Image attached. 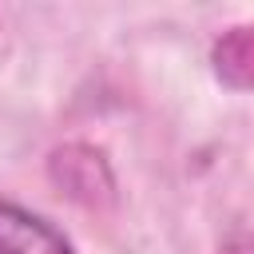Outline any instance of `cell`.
<instances>
[{
    "label": "cell",
    "instance_id": "cell-3",
    "mask_svg": "<svg viewBox=\"0 0 254 254\" xmlns=\"http://www.w3.org/2000/svg\"><path fill=\"white\" fill-rule=\"evenodd\" d=\"M222 254H250V242H246V238H234V242L222 246Z\"/></svg>",
    "mask_w": 254,
    "mask_h": 254
},
{
    "label": "cell",
    "instance_id": "cell-1",
    "mask_svg": "<svg viewBox=\"0 0 254 254\" xmlns=\"http://www.w3.org/2000/svg\"><path fill=\"white\" fill-rule=\"evenodd\" d=\"M0 254H71V242L40 214L0 198Z\"/></svg>",
    "mask_w": 254,
    "mask_h": 254
},
{
    "label": "cell",
    "instance_id": "cell-2",
    "mask_svg": "<svg viewBox=\"0 0 254 254\" xmlns=\"http://www.w3.org/2000/svg\"><path fill=\"white\" fill-rule=\"evenodd\" d=\"M250 60H254L250 28H234L214 44V67L230 87H246L250 83Z\"/></svg>",
    "mask_w": 254,
    "mask_h": 254
}]
</instances>
